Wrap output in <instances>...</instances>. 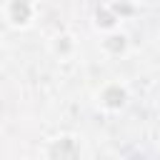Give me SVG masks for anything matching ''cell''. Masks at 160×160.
<instances>
[{"label": "cell", "instance_id": "1", "mask_svg": "<svg viewBox=\"0 0 160 160\" xmlns=\"http://www.w3.org/2000/svg\"><path fill=\"white\" fill-rule=\"evenodd\" d=\"M50 158H78V148L72 140H60L50 148Z\"/></svg>", "mask_w": 160, "mask_h": 160}, {"label": "cell", "instance_id": "2", "mask_svg": "<svg viewBox=\"0 0 160 160\" xmlns=\"http://www.w3.org/2000/svg\"><path fill=\"white\" fill-rule=\"evenodd\" d=\"M10 18L15 22H25L30 18V0H10Z\"/></svg>", "mask_w": 160, "mask_h": 160}, {"label": "cell", "instance_id": "3", "mask_svg": "<svg viewBox=\"0 0 160 160\" xmlns=\"http://www.w3.org/2000/svg\"><path fill=\"white\" fill-rule=\"evenodd\" d=\"M102 98H105V102H108L110 108H120V105H122V100H125V92H122L120 88H108Z\"/></svg>", "mask_w": 160, "mask_h": 160}, {"label": "cell", "instance_id": "4", "mask_svg": "<svg viewBox=\"0 0 160 160\" xmlns=\"http://www.w3.org/2000/svg\"><path fill=\"white\" fill-rule=\"evenodd\" d=\"M105 45H108L112 52H120V50L125 48V38H122V35H120V38H108V42H105Z\"/></svg>", "mask_w": 160, "mask_h": 160}, {"label": "cell", "instance_id": "5", "mask_svg": "<svg viewBox=\"0 0 160 160\" xmlns=\"http://www.w3.org/2000/svg\"><path fill=\"white\" fill-rule=\"evenodd\" d=\"M98 22H100V25H105V28H108V25H112V22H115V20H112V18H110V15H108V12H102V15H100V12H98Z\"/></svg>", "mask_w": 160, "mask_h": 160}]
</instances>
